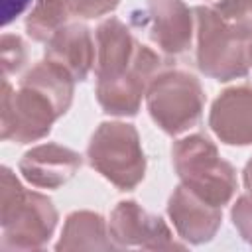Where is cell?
<instances>
[{
	"instance_id": "6da1fadb",
	"label": "cell",
	"mask_w": 252,
	"mask_h": 252,
	"mask_svg": "<svg viewBox=\"0 0 252 252\" xmlns=\"http://www.w3.org/2000/svg\"><path fill=\"white\" fill-rule=\"evenodd\" d=\"M75 93V81L49 61H39L24 73L18 89L2 83L0 136L6 142L30 144L45 138L61 118Z\"/></svg>"
},
{
	"instance_id": "ba28073f",
	"label": "cell",
	"mask_w": 252,
	"mask_h": 252,
	"mask_svg": "<svg viewBox=\"0 0 252 252\" xmlns=\"http://www.w3.org/2000/svg\"><path fill=\"white\" fill-rule=\"evenodd\" d=\"M130 22L144 30L163 55L175 57L191 47L193 12L183 0H146L130 12Z\"/></svg>"
},
{
	"instance_id": "7a4b0ae2",
	"label": "cell",
	"mask_w": 252,
	"mask_h": 252,
	"mask_svg": "<svg viewBox=\"0 0 252 252\" xmlns=\"http://www.w3.org/2000/svg\"><path fill=\"white\" fill-rule=\"evenodd\" d=\"M57 209L49 197L26 189L10 167L0 173L2 250H39L57 226Z\"/></svg>"
},
{
	"instance_id": "52a82bcc",
	"label": "cell",
	"mask_w": 252,
	"mask_h": 252,
	"mask_svg": "<svg viewBox=\"0 0 252 252\" xmlns=\"http://www.w3.org/2000/svg\"><path fill=\"white\" fill-rule=\"evenodd\" d=\"M167 69V59L152 47L140 43L138 55L132 67L110 81H96V100L106 114L112 116H134L140 110L142 96H146L150 83Z\"/></svg>"
},
{
	"instance_id": "ac0fdd59",
	"label": "cell",
	"mask_w": 252,
	"mask_h": 252,
	"mask_svg": "<svg viewBox=\"0 0 252 252\" xmlns=\"http://www.w3.org/2000/svg\"><path fill=\"white\" fill-rule=\"evenodd\" d=\"M0 45H2V73H4V79H8L10 75H16L18 71H22V67L26 65L28 47L24 39L16 33H4Z\"/></svg>"
},
{
	"instance_id": "9a60e30c",
	"label": "cell",
	"mask_w": 252,
	"mask_h": 252,
	"mask_svg": "<svg viewBox=\"0 0 252 252\" xmlns=\"http://www.w3.org/2000/svg\"><path fill=\"white\" fill-rule=\"evenodd\" d=\"M57 250H108L116 248L106 230V222L98 213L75 211L67 217Z\"/></svg>"
},
{
	"instance_id": "2e32d148",
	"label": "cell",
	"mask_w": 252,
	"mask_h": 252,
	"mask_svg": "<svg viewBox=\"0 0 252 252\" xmlns=\"http://www.w3.org/2000/svg\"><path fill=\"white\" fill-rule=\"evenodd\" d=\"M73 14V0H35L26 18V33L33 41L45 43L55 32L69 24Z\"/></svg>"
},
{
	"instance_id": "44dd1931",
	"label": "cell",
	"mask_w": 252,
	"mask_h": 252,
	"mask_svg": "<svg viewBox=\"0 0 252 252\" xmlns=\"http://www.w3.org/2000/svg\"><path fill=\"white\" fill-rule=\"evenodd\" d=\"M33 0H2V26H10L18 20Z\"/></svg>"
},
{
	"instance_id": "ffe728a7",
	"label": "cell",
	"mask_w": 252,
	"mask_h": 252,
	"mask_svg": "<svg viewBox=\"0 0 252 252\" xmlns=\"http://www.w3.org/2000/svg\"><path fill=\"white\" fill-rule=\"evenodd\" d=\"M120 0H73L75 14L81 18H100L104 14H110Z\"/></svg>"
},
{
	"instance_id": "7c38bea8",
	"label": "cell",
	"mask_w": 252,
	"mask_h": 252,
	"mask_svg": "<svg viewBox=\"0 0 252 252\" xmlns=\"http://www.w3.org/2000/svg\"><path fill=\"white\" fill-rule=\"evenodd\" d=\"M209 126L228 146L252 144V85L222 91L211 106Z\"/></svg>"
},
{
	"instance_id": "d6986e66",
	"label": "cell",
	"mask_w": 252,
	"mask_h": 252,
	"mask_svg": "<svg viewBox=\"0 0 252 252\" xmlns=\"http://www.w3.org/2000/svg\"><path fill=\"white\" fill-rule=\"evenodd\" d=\"M230 215H232V222L236 230L240 232V236L252 246V193L238 197Z\"/></svg>"
},
{
	"instance_id": "7402d4cb",
	"label": "cell",
	"mask_w": 252,
	"mask_h": 252,
	"mask_svg": "<svg viewBox=\"0 0 252 252\" xmlns=\"http://www.w3.org/2000/svg\"><path fill=\"white\" fill-rule=\"evenodd\" d=\"M244 185H246V189L252 193V159L246 163V167H244Z\"/></svg>"
},
{
	"instance_id": "3957f363",
	"label": "cell",
	"mask_w": 252,
	"mask_h": 252,
	"mask_svg": "<svg viewBox=\"0 0 252 252\" xmlns=\"http://www.w3.org/2000/svg\"><path fill=\"white\" fill-rule=\"evenodd\" d=\"M197 65L217 81L244 77L252 69V37L230 26L213 6H195Z\"/></svg>"
},
{
	"instance_id": "30bf717a",
	"label": "cell",
	"mask_w": 252,
	"mask_h": 252,
	"mask_svg": "<svg viewBox=\"0 0 252 252\" xmlns=\"http://www.w3.org/2000/svg\"><path fill=\"white\" fill-rule=\"evenodd\" d=\"M167 215L177 234L191 244L209 242L217 234L222 220L220 207L201 199L183 183L173 189L167 203Z\"/></svg>"
},
{
	"instance_id": "8992f818",
	"label": "cell",
	"mask_w": 252,
	"mask_h": 252,
	"mask_svg": "<svg viewBox=\"0 0 252 252\" xmlns=\"http://www.w3.org/2000/svg\"><path fill=\"white\" fill-rule=\"evenodd\" d=\"M152 120L169 136H179L199 124L205 91L197 77L179 69H163L146 93Z\"/></svg>"
},
{
	"instance_id": "8fae6325",
	"label": "cell",
	"mask_w": 252,
	"mask_h": 252,
	"mask_svg": "<svg viewBox=\"0 0 252 252\" xmlns=\"http://www.w3.org/2000/svg\"><path fill=\"white\" fill-rule=\"evenodd\" d=\"M81 163L83 159L75 150L47 142L28 150L22 156L18 169L22 177L33 187L57 189L75 177V173L81 169Z\"/></svg>"
},
{
	"instance_id": "e0dca14e",
	"label": "cell",
	"mask_w": 252,
	"mask_h": 252,
	"mask_svg": "<svg viewBox=\"0 0 252 252\" xmlns=\"http://www.w3.org/2000/svg\"><path fill=\"white\" fill-rule=\"evenodd\" d=\"M213 8L238 32L252 37V0H215Z\"/></svg>"
},
{
	"instance_id": "5b68a950",
	"label": "cell",
	"mask_w": 252,
	"mask_h": 252,
	"mask_svg": "<svg viewBox=\"0 0 252 252\" xmlns=\"http://www.w3.org/2000/svg\"><path fill=\"white\" fill-rule=\"evenodd\" d=\"M87 159L120 191H132L146 175V156L138 130L128 122H102L87 146Z\"/></svg>"
},
{
	"instance_id": "277c9868",
	"label": "cell",
	"mask_w": 252,
	"mask_h": 252,
	"mask_svg": "<svg viewBox=\"0 0 252 252\" xmlns=\"http://www.w3.org/2000/svg\"><path fill=\"white\" fill-rule=\"evenodd\" d=\"M173 167L185 187L222 209L236 191L234 167L219 156L217 146L201 134L181 138L171 148Z\"/></svg>"
},
{
	"instance_id": "5bb4252c",
	"label": "cell",
	"mask_w": 252,
	"mask_h": 252,
	"mask_svg": "<svg viewBox=\"0 0 252 252\" xmlns=\"http://www.w3.org/2000/svg\"><path fill=\"white\" fill-rule=\"evenodd\" d=\"M140 49V41L118 18H108L96 28V81H110L124 75Z\"/></svg>"
},
{
	"instance_id": "9c48e42d",
	"label": "cell",
	"mask_w": 252,
	"mask_h": 252,
	"mask_svg": "<svg viewBox=\"0 0 252 252\" xmlns=\"http://www.w3.org/2000/svg\"><path fill=\"white\" fill-rule=\"evenodd\" d=\"M108 232L116 248H181L163 219L148 213L136 201H120L114 207Z\"/></svg>"
},
{
	"instance_id": "4fadbf2b",
	"label": "cell",
	"mask_w": 252,
	"mask_h": 252,
	"mask_svg": "<svg viewBox=\"0 0 252 252\" xmlns=\"http://www.w3.org/2000/svg\"><path fill=\"white\" fill-rule=\"evenodd\" d=\"M43 55L45 61L63 69L73 81H85L96 61L93 33L85 24H67L45 41Z\"/></svg>"
}]
</instances>
